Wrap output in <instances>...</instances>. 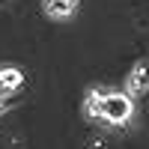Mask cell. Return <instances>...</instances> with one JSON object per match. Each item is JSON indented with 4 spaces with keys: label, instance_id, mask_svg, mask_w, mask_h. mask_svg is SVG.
Here are the masks:
<instances>
[{
    "label": "cell",
    "instance_id": "2",
    "mask_svg": "<svg viewBox=\"0 0 149 149\" xmlns=\"http://www.w3.org/2000/svg\"><path fill=\"white\" fill-rule=\"evenodd\" d=\"M125 86H128L131 95H143V93L149 90V60H140L137 66H131Z\"/></svg>",
    "mask_w": 149,
    "mask_h": 149
},
{
    "label": "cell",
    "instance_id": "1",
    "mask_svg": "<svg viewBox=\"0 0 149 149\" xmlns=\"http://www.w3.org/2000/svg\"><path fill=\"white\" fill-rule=\"evenodd\" d=\"M86 113L93 119H104L110 125H122L128 122L134 113V102L122 93H102L95 90L90 98H86Z\"/></svg>",
    "mask_w": 149,
    "mask_h": 149
},
{
    "label": "cell",
    "instance_id": "3",
    "mask_svg": "<svg viewBox=\"0 0 149 149\" xmlns=\"http://www.w3.org/2000/svg\"><path fill=\"white\" fill-rule=\"evenodd\" d=\"M74 9H78V0H45V12L51 18H57V21L72 18Z\"/></svg>",
    "mask_w": 149,
    "mask_h": 149
},
{
    "label": "cell",
    "instance_id": "4",
    "mask_svg": "<svg viewBox=\"0 0 149 149\" xmlns=\"http://www.w3.org/2000/svg\"><path fill=\"white\" fill-rule=\"evenodd\" d=\"M24 81V74L18 69H12V66H0V90L9 93V90H18Z\"/></svg>",
    "mask_w": 149,
    "mask_h": 149
}]
</instances>
